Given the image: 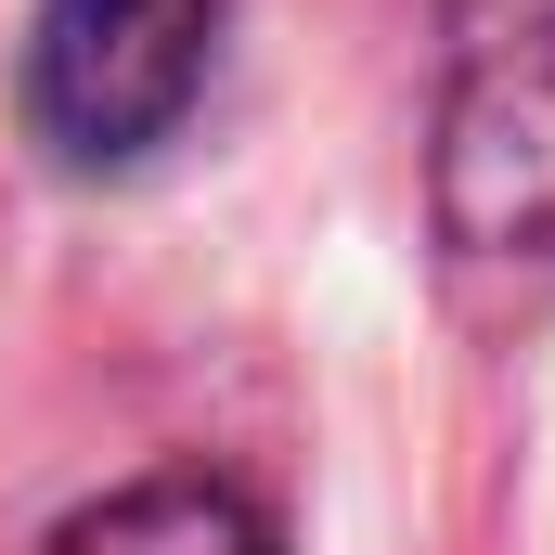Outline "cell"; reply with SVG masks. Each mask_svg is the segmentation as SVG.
<instances>
[{
  "label": "cell",
  "instance_id": "cell-1",
  "mask_svg": "<svg viewBox=\"0 0 555 555\" xmlns=\"http://www.w3.org/2000/svg\"><path fill=\"white\" fill-rule=\"evenodd\" d=\"M439 246L478 310L555 297V0H452Z\"/></svg>",
  "mask_w": 555,
  "mask_h": 555
},
{
  "label": "cell",
  "instance_id": "cell-2",
  "mask_svg": "<svg viewBox=\"0 0 555 555\" xmlns=\"http://www.w3.org/2000/svg\"><path fill=\"white\" fill-rule=\"evenodd\" d=\"M207 39H220V0H39L26 117L78 168H130L207 91Z\"/></svg>",
  "mask_w": 555,
  "mask_h": 555
},
{
  "label": "cell",
  "instance_id": "cell-3",
  "mask_svg": "<svg viewBox=\"0 0 555 555\" xmlns=\"http://www.w3.org/2000/svg\"><path fill=\"white\" fill-rule=\"evenodd\" d=\"M39 555H284V543L220 478H142V491H104L91 517H65Z\"/></svg>",
  "mask_w": 555,
  "mask_h": 555
}]
</instances>
